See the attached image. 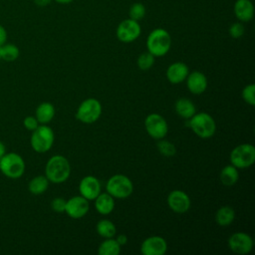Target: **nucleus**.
Wrapping results in <instances>:
<instances>
[{
  "label": "nucleus",
  "mask_w": 255,
  "mask_h": 255,
  "mask_svg": "<svg viewBox=\"0 0 255 255\" xmlns=\"http://www.w3.org/2000/svg\"><path fill=\"white\" fill-rule=\"evenodd\" d=\"M39 122L34 117H26L24 119V127L29 130H34L38 128Z\"/></svg>",
  "instance_id": "34"
},
{
  "label": "nucleus",
  "mask_w": 255,
  "mask_h": 255,
  "mask_svg": "<svg viewBox=\"0 0 255 255\" xmlns=\"http://www.w3.org/2000/svg\"><path fill=\"white\" fill-rule=\"evenodd\" d=\"M6 39H7L6 30L2 25H0V46L4 45V43L6 42Z\"/></svg>",
  "instance_id": "35"
},
{
  "label": "nucleus",
  "mask_w": 255,
  "mask_h": 255,
  "mask_svg": "<svg viewBox=\"0 0 255 255\" xmlns=\"http://www.w3.org/2000/svg\"><path fill=\"white\" fill-rule=\"evenodd\" d=\"M49 185V180L46 176L44 175H38L34 177L30 182H29V191L33 194H42L44 193Z\"/></svg>",
  "instance_id": "24"
},
{
  "label": "nucleus",
  "mask_w": 255,
  "mask_h": 255,
  "mask_svg": "<svg viewBox=\"0 0 255 255\" xmlns=\"http://www.w3.org/2000/svg\"><path fill=\"white\" fill-rule=\"evenodd\" d=\"M55 116V108L51 103H42L36 109V119L41 124H48Z\"/></svg>",
  "instance_id": "21"
},
{
  "label": "nucleus",
  "mask_w": 255,
  "mask_h": 255,
  "mask_svg": "<svg viewBox=\"0 0 255 255\" xmlns=\"http://www.w3.org/2000/svg\"><path fill=\"white\" fill-rule=\"evenodd\" d=\"M95 207L100 214L107 215L110 214L115 207L114 197L107 193H100L95 199Z\"/></svg>",
  "instance_id": "19"
},
{
  "label": "nucleus",
  "mask_w": 255,
  "mask_h": 255,
  "mask_svg": "<svg viewBox=\"0 0 255 255\" xmlns=\"http://www.w3.org/2000/svg\"><path fill=\"white\" fill-rule=\"evenodd\" d=\"M98 252L100 255H118L121 252V245L116 239L108 238L101 243Z\"/></svg>",
  "instance_id": "26"
},
{
  "label": "nucleus",
  "mask_w": 255,
  "mask_h": 255,
  "mask_svg": "<svg viewBox=\"0 0 255 255\" xmlns=\"http://www.w3.org/2000/svg\"><path fill=\"white\" fill-rule=\"evenodd\" d=\"M189 128L201 138L211 137L216 130V124L213 118L206 113L194 114L189 120Z\"/></svg>",
  "instance_id": "3"
},
{
  "label": "nucleus",
  "mask_w": 255,
  "mask_h": 255,
  "mask_svg": "<svg viewBox=\"0 0 255 255\" xmlns=\"http://www.w3.org/2000/svg\"><path fill=\"white\" fill-rule=\"evenodd\" d=\"M239 178L238 168L234 165H226L220 172V180L224 185L231 186L237 182Z\"/></svg>",
  "instance_id": "22"
},
{
  "label": "nucleus",
  "mask_w": 255,
  "mask_h": 255,
  "mask_svg": "<svg viewBox=\"0 0 255 255\" xmlns=\"http://www.w3.org/2000/svg\"><path fill=\"white\" fill-rule=\"evenodd\" d=\"M235 217V212L230 206H222L220 207L215 215V220L220 226H228L230 225Z\"/></svg>",
  "instance_id": "23"
},
{
  "label": "nucleus",
  "mask_w": 255,
  "mask_h": 255,
  "mask_svg": "<svg viewBox=\"0 0 255 255\" xmlns=\"http://www.w3.org/2000/svg\"><path fill=\"white\" fill-rule=\"evenodd\" d=\"M186 86L188 91L194 95L202 94L207 88V79L201 72L194 71L186 77Z\"/></svg>",
  "instance_id": "16"
},
{
  "label": "nucleus",
  "mask_w": 255,
  "mask_h": 255,
  "mask_svg": "<svg viewBox=\"0 0 255 255\" xmlns=\"http://www.w3.org/2000/svg\"><path fill=\"white\" fill-rule=\"evenodd\" d=\"M117 242L122 246V245H125L127 242H128V237L125 235V234H120L118 237H117Z\"/></svg>",
  "instance_id": "36"
},
{
  "label": "nucleus",
  "mask_w": 255,
  "mask_h": 255,
  "mask_svg": "<svg viewBox=\"0 0 255 255\" xmlns=\"http://www.w3.org/2000/svg\"><path fill=\"white\" fill-rule=\"evenodd\" d=\"M45 173L49 181L54 183H62L69 178L71 173V166L65 156L54 155L48 160Z\"/></svg>",
  "instance_id": "1"
},
{
  "label": "nucleus",
  "mask_w": 255,
  "mask_h": 255,
  "mask_svg": "<svg viewBox=\"0 0 255 255\" xmlns=\"http://www.w3.org/2000/svg\"><path fill=\"white\" fill-rule=\"evenodd\" d=\"M52 0H34L35 4L37 6H40V7H45L47 5H49L51 3Z\"/></svg>",
  "instance_id": "37"
},
{
  "label": "nucleus",
  "mask_w": 255,
  "mask_h": 255,
  "mask_svg": "<svg viewBox=\"0 0 255 255\" xmlns=\"http://www.w3.org/2000/svg\"><path fill=\"white\" fill-rule=\"evenodd\" d=\"M242 98L250 106H254L255 105V85L254 84L247 85L243 89V91H242Z\"/></svg>",
  "instance_id": "31"
},
{
  "label": "nucleus",
  "mask_w": 255,
  "mask_h": 255,
  "mask_svg": "<svg viewBox=\"0 0 255 255\" xmlns=\"http://www.w3.org/2000/svg\"><path fill=\"white\" fill-rule=\"evenodd\" d=\"M144 126L147 133L156 139L163 138L168 130L166 121L158 114L148 115L144 121Z\"/></svg>",
  "instance_id": "9"
},
{
  "label": "nucleus",
  "mask_w": 255,
  "mask_h": 255,
  "mask_svg": "<svg viewBox=\"0 0 255 255\" xmlns=\"http://www.w3.org/2000/svg\"><path fill=\"white\" fill-rule=\"evenodd\" d=\"M79 189L83 197L88 200H94L101 193V183L95 176L87 175L82 178Z\"/></svg>",
  "instance_id": "15"
},
{
  "label": "nucleus",
  "mask_w": 255,
  "mask_h": 255,
  "mask_svg": "<svg viewBox=\"0 0 255 255\" xmlns=\"http://www.w3.org/2000/svg\"><path fill=\"white\" fill-rule=\"evenodd\" d=\"M5 154V146L2 141H0V158Z\"/></svg>",
  "instance_id": "38"
},
{
  "label": "nucleus",
  "mask_w": 255,
  "mask_h": 255,
  "mask_svg": "<svg viewBox=\"0 0 255 255\" xmlns=\"http://www.w3.org/2000/svg\"><path fill=\"white\" fill-rule=\"evenodd\" d=\"M153 63H154V56L151 55L149 52L142 53L137 58V66L142 71H146L150 69Z\"/></svg>",
  "instance_id": "28"
},
{
  "label": "nucleus",
  "mask_w": 255,
  "mask_h": 255,
  "mask_svg": "<svg viewBox=\"0 0 255 255\" xmlns=\"http://www.w3.org/2000/svg\"><path fill=\"white\" fill-rule=\"evenodd\" d=\"M188 75V67L182 62L172 63L166 70V78L171 84L182 83Z\"/></svg>",
  "instance_id": "17"
},
{
  "label": "nucleus",
  "mask_w": 255,
  "mask_h": 255,
  "mask_svg": "<svg viewBox=\"0 0 255 255\" xmlns=\"http://www.w3.org/2000/svg\"><path fill=\"white\" fill-rule=\"evenodd\" d=\"M245 32V29H244V26L242 23L240 22H236V23H233L230 27H229V35L234 38V39H238L240 37L243 36Z\"/></svg>",
  "instance_id": "32"
},
{
  "label": "nucleus",
  "mask_w": 255,
  "mask_h": 255,
  "mask_svg": "<svg viewBox=\"0 0 255 255\" xmlns=\"http://www.w3.org/2000/svg\"><path fill=\"white\" fill-rule=\"evenodd\" d=\"M0 59H1V55H0Z\"/></svg>",
  "instance_id": "40"
},
{
  "label": "nucleus",
  "mask_w": 255,
  "mask_h": 255,
  "mask_svg": "<svg viewBox=\"0 0 255 255\" xmlns=\"http://www.w3.org/2000/svg\"><path fill=\"white\" fill-rule=\"evenodd\" d=\"M234 14L241 22H249L254 16V7L250 0H237L234 4Z\"/></svg>",
  "instance_id": "18"
},
{
  "label": "nucleus",
  "mask_w": 255,
  "mask_h": 255,
  "mask_svg": "<svg viewBox=\"0 0 255 255\" xmlns=\"http://www.w3.org/2000/svg\"><path fill=\"white\" fill-rule=\"evenodd\" d=\"M57 3H60V4H68L70 2H72L73 0H55Z\"/></svg>",
  "instance_id": "39"
},
{
  "label": "nucleus",
  "mask_w": 255,
  "mask_h": 255,
  "mask_svg": "<svg viewBox=\"0 0 255 255\" xmlns=\"http://www.w3.org/2000/svg\"><path fill=\"white\" fill-rule=\"evenodd\" d=\"M102 114L101 103L93 98L87 99L79 106L76 118L84 124H93L99 120Z\"/></svg>",
  "instance_id": "7"
},
{
  "label": "nucleus",
  "mask_w": 255,
  "mask_h": 255,
  "mask_svg": "<svg viewBox=\"0 0 255 255\" xmlns=\"http://www.w3.org/2000/svg\"><path fill=\"white\" fill-rule=\"evenodd\" d=\"M0 55H1V59L7 62H12L18 58L19 49L17 46L13 44L2 45L0 46Z\"/></svg>",
  "instance_id": "27"
},
{
  "label": "nucleus",
  "mask_w": 255,
  "mask_h": 255,
  "mask_svg": "<svg viewBox=\"0 0 255 255\" xmlns=\"http://www.w3.org/2000/svg\"><path fill=\"white\" fill-rule=\"evenodd\" d=\"M228 246L234 253L248 254L253 248V239L244 232H236L229 237Z\"/></svg>",
  "instance_id": "11"
},
{
  "label": "nucleus",
  "mask_w": 255,
  "mask_h": 255,
  "mask_svg": "<svg viewBox=\"0 0 255 255\" xmlns=\"http://www.w3.org/2000/svg\"><path fill=\"white\" fill-rule=\"evenodd\" d=\"M167 204L176 213H184L190 207L189 196L182 190H172L167 196Z\"/></svg>",
  "instance_id": "14"
},
{
  "label": "nucleus",
  "mask_w": 255,
  "mask_h": 255,
  "mask_svg": "<svg viewBox=\"0 0 255 255\" xmlns=\"http://www.w3.org/2000/svg\"><path fill=\"white\" fill-rule=\"evenodd\" d=\"M140 35V26L137 21L126 19L122 21L117 28V37L123 43H130L136 40Z\"/></svg>",
  "instance_id": "10"
},
{
  "label": "nucleus",
  "mask_w": 255,
  "mask_h": 255,
  "mask_svg": "<svg viewBox=\"0 0 255 255\" xmlns=\"http://www.w3.org/2000/svg\"><path fill=\"white\" fill-rule=\"evenodd\" d=\"M106 189L113 197L127 198L131 194L133 185L128 176L124 174H115L107 181Z\"/></svg>",
  "instance_id": "4"
},
{
  "label": "nucleus",
  "mask_w": 255,
  "mask_h": 255,
  "mask_svg": "<svg viewBox=\"0 0 255 255\" xmlns=\"http://www.w3.org/2000/svg\"><path fill=\"white\" fill-rule=\"evenodd\" d=\"M231 164L237 168H247L255 161V147L249 143L236 146L230 153Z\"/></svg>",
  "instance_id": "8"
},
{
  "label": "nucleus",
  "mask_w": 255,
  "mask_h": 255,
  "mask_svg": "<svg viewBox=\"0 0 255 255\" xmlns=\"http://www.w3.org/2000/svg\"><path fill=\"white\" fill-rule=\"evenodd\" d=\"M167 250V243L160 236H150L146 238L140 246L143 255H163Z\"/></svg>",
  "instance_id": "13"
},
{
  "label": "nucleus",
  "mask_w": 255,
  "mask_h": 255,
  "mask_svg": "<svg viewBox=\"0 0 255 255\" xmlns=\"http://www.w3.org/2000/svg\"><path fill=\"white\" fill-rule=\"evenodd\" d=\"M128 15H129L130 19L139 21L145 15V7L141 3H133L129 8Z\"/></svg>",
  "instance_id": "29"
},
{
  "label": "nucleus",
  "mask_w": 255,
  "mask_h": 255,
  "mask_svg": "<svg viewBox=\"0 0 255 255\" xmlns=\"http://www.w3.org/2000/svg\"><path fill=\"white\" fill-rule=\"evenodd\" d=\"M157 148L159 152L165 156H172L176 153V148L174 144L167 140H159L157 143Z\"/></svg>",
  "instance_id": "30"
},
{
  "label": "nucleus",
  "mask_w": 255,
  "mask_h": 255,
  "mask_svg": "<svg viewBox=\"0 0 255 255\" xmlns=\"http://www.w3.org/2000/svg\"><path fill=\"white\" fill-rule=\"evenodd\" d=\"M66 200L62 197H57L54 198L53 201L51 202V207L54 211L56 212H64L66 208Z\"/></svg>",
  "instance_id": "33"
},
{
  "label": "nucleus",
  "mask_w": 255,
  "mask_h": 255,
  "mask_svg": "<svg viewBox=\"0 0 255 255\" xmlns=\"http://www.w3.org/2000/svg\"><path fill=\"white\" fill-rule=\"evenodd\" d=\"M54 138V131L51 128L45 125L40 127L38 126V128L33 130L31 136V145L37 152H46L52 147Z\"/></svg>",
  "instance_id": "6"
},
{
  "label": "nucleus",
  "mask_w": 255,
  "mask_h": 255,
  "mask_svg": "<svg viewBox=\"0 0 255 255\" xmlns=\"http://www.w3.org/2000/svg\"><path fill=\"white\" fill-rule=\"evenodd\" d=\"M175 112L183 119H190L196 112L194 104L185 98L178 99L175 103Z\"/></svg>",
  "instance_id": "20"
},
{
  "label": "nucleus",
  "mask_w": 255,
  "mask_h": 255,
  "mask_svg": "<svg viewBox=\"0 0 255 255\" xmlns=\"http://www.w3.org/2000/svg\"><path fill=\"white\" fill-rule=\"evenodd\" d=\"M97 232L104 238H113L117 232L115 224L108 219H102L97 223Z\"/></svg>",
  "instance_id": "25"
},
{
  "label": "nucleus",
  "mask_w": 255,
  "mask_h": 255,
  "mask_svg": "<svg viewBox=\"0 0 255 255\" xmlns=\"http://www.w3.org/2000/svg\"><path fill=\"white\" fill-rule=\"evenodd\" d=\"M171 38L169 33L162 29L156 28L152 30L146 39V48L154 57L164 56L170 49Z\"/></svg>",
  "instance_id": "2"
},
{
  "label": "nucleus",
  "mask_w": 255,
  "mask_h": 255,
  "mask_svg": "<svg viewBox=\"0 0 255 255\" xmlns=\"http://www.w3.org/2000/svg\"><path fill=\"white\" fill-rule=\"evenodd\" d=\"M89 208V200L83 197L82 195H77L67 200L65 212L70 217L74 219H79L84 217L88 213Z\"/></svg>",
  "instance_id": "12"
},
{
  "label": "nucleus",
  "mask_w": 255,
  "mask_h": 255,
  "mask_svg": "<svg viewBox=\"0 0 255 255\" xmlns=\"http://www.w3.org/2000/svg\"><path fill=\"white\" fill-rule=\"evenodd\" d=\"M0 170L10 178H19L25 170V162L23 158L15 153H5L0 158Z\"/></svg>",
  "instance_id": "5"
}]
</instances>
